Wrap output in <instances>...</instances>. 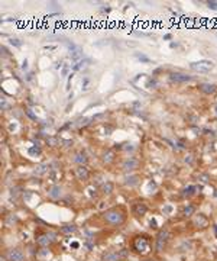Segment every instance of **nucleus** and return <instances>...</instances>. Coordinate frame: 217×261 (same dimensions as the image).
Returning <instances> with one entry per match:
<instances>
[{
	"label": "nucleus",
	"mask_w": 217,
	"mask_h": 261,
	"mask_svg": "<svg viewBox=\"0 0 217 261\" xmlns=\"http://www.w3.org/2000/svg\"><path fill=\"white\" fill-rule=\"evenodd\" d=\"M104 219L106 222L110 223V225H120L125 221V215L122 212H119L117 209H112V211H107L104 213Z\"/></svg>",
	"instance_id": "nucleus-1"
},
{
	"label": "nucleus",
	"mask_w": 217,
	"mask_h": 261,
	"mask_svg": "<svg viewBox=\"0 0 217 261\" xmlns=\"http://www.w3.org/2000/svg\"><path fill=\"white\" fill-rule=\"evenodd\" d=\"M191 68L194 71H198V73H209L213 70V63L209 61V59H201V61L192 63Z\"/></svg>",
	"instance_id": "nucleus-2"
},
{
	"label": "nucleus",
	"mask_w": 217,
	"mask_h": 261,
	"mask_svg": "<svg viewBox=\"0 0 217 261\" xmlns=\"http://www.w3.org/2000/svg\"><path fill=\"white\" fill-rule=\"evenodd\" d=\"M133 249L138 253H146L149 249V242L145 236H138L133 242Z\"/></svg>",
	"instance_id": "nucleus-3"
},
{
	"label": "nucleus",
	"mask_w": 217,
	"mask_h": 261,
	"mask_svg": "<svg viewBox=\"0 0 217 261\" xmlns=\"http://www.w3.org/2000/svg\"><path fill=\"white\" fill-rule=\"evenodd\" d=\"M6 257H7L9 261H23L25 260V255H23V253H22L19 248L9 249L7 254H6Z\"/></svg>",
	"instance_id": "nucleus-4"
},
{
	"label": "nucleus",
	"mask_w": 217,
	"mask_h": 261,
	"mask_svg": "<svg viewBox=\"0 0 217 261\" xmlns=\"http://www.w3.org/2000/svg\"><path fill=\"white\" fill-rule=\"evenodd\" d=\"M168 236H169L168 231H161L158 234V236H156V251H162L164 249V247H165L168 241Z\"/></svg>",
	"instance_id": "nucleus-5"
},
{
	"label": "nucleus",
	"mask_w": 217,
	"mask_h": 261,
	"mask_svg": "<svg viewBox=\"0 0 217 261\" xmlns=\"http://www.w3.org/2000/svg\"><path fill=\"white\" fill-rule=\"evenodd\" d=\"M139 167V160L133 158V157H130L127 160L123 161V164H122V168L125 170V171H132V170H136Z\"/></svg>",
	"instance_id": "nucleus-6"
},
{
	"label": "nucleus",
	"mask_w": 217,
	"mask_h": 261,
	"mask_svg": "<svg viewBox=\"0 0 217 261\" xmlns=\"http://www.w3.org/2000/svg\"><path fill=\"white\" fill-rule=\"evenodd\" d=\"M169 80L172 83H187V81L191 80V77L187 76V74H182V73H172L171 76H169Z\"/></svg>",
	"instance_id": "nucleus-7"
},
{
	"label": "nucleus",
	"mask_w": 217,
	"mask_h": 261,
	"mask_svg": "<svg viewBox=\"0 0 217 261\" xmlns=\"http://www.w3.org/2000/svg\"><path fill=\"white\" fill-rule=\"evenodd\" d=\"M61 194H62V189H61V186H52L49 190H48V196L51 199H59L61 197Z\"/></svg>",
	"instance_id": "nucleus-8"
},
{
	"label": "nucleus",
	"mask_w": 217,
	"mask_h": 261,
	"mask_svg": "<svg viewBox=\"0 0 217 261\" xmlns=\"http://www.w3.org/2000/svg\"><path fill=\"white\" fill-rule=\"evenodd\" d=\"M75 174H77V177L81 178V180H87L88 176H90L88 168H87V167H84V165H78V167L75 168Z\"/></svg>",
	"instance_id": "nucleus-9"
},
{
	"label": "nucleus",
	"mask_w": 217,
	"mask_h": 261,
	"mask_svg": "<svg viewBox=\"0 0 217 261\" xmlns=\"http://www.w3.org/2000/svg\"><path fill=\"white\" fill-rule=\"evenodd\" d=\"M133 213L138 216H143L146 213V211H148V207H146L145 203H135L133 205Z\"/></svg>",
	"instance_id": "nucleus-10"
},
{
	"label": "nucleus",
	"mask_w": 217,
	"mask_h": 261,
	"mask_svg": "<svg viewBox=\"0 0 217 261\" xmlns=\"http://www.w3.org/2000/svg\"><path fill=\"white\" fill-rule=\"evenodd\" d=\"M198 88H200L203 93H205V94H213V93L217 90L216 86L210 84V83H201V84L198 86Z\"/></svg>",
	"instance_id": "nucleus-11"
},
{
	"label": "nucleus",
	"mask_w": 217,
	"mask_h": 261,
	"mask_svg": "<svg viewBox=\"0 0 217 261\" xmlns=\"http://www.w3.org/2000/svg\"><path fill=\"white\" fill-rule=\"evenodd\" d=\"M207 223H209V221H207V218L204 215H197V218L194 219V225H197V226H200V228H205Z\"/></svg>",
	"instance_id": "nucleus-12"
},
{
	"label": "nucleus",
	"mask_w": 217,
	"mask_h": 261,
	"mask_svg": "<svg viewBox=\"0 0 217 261\" xmlns=\"http://www.w3.org/2000/svg\"><path fill=\"white\" fill-rule=\"evenodd\" d=\"M74 163H77V164H80V165H83L84 163H87L85 154H84V152H78V154L74 157Z\"/></svg>",
	"instance_id": "nucleus-13"
},
{
	"label": "nucleus",
	"mask_w": 217,
	"mask_h": 261,
	"mask_svg": "<svg viewBox=\"0 0 217 261\" xmlns=\"http://www.w3.org/2000/svg\"><path fill=\"white\" fill-rule=\"evenodd\" d=\"M139 183V176H129L126 177L125 184L126 186H136Z\"/></svg>",
	"instance_id": "nucleus-14"
},
{
	"label": "nucleus",
	"mask_w": 217,
	"mask_h": 261,
	"mask_svg": "<svg viewBox=\"0 0 217 261\" xmlns=\"http://www.w3.org/2000/svg\"><path fill=\"white\" fill-rule=\"evenodd\" d=\"M51 235H42V236H39L38 238V244H41V245H48V244H51V241H52V238H49Z\"/></svg>",
	"instance_id": "nucleus-15"
},
{
	"label": "nucleus",
	"mask_w": 217,
	"mask_h": 261,
	"mask_svg": "<svg viewBox=\"0 0 217 261\" xmlns=\"http://www.w3.org/2000/svg\"><path fill=\"white\" fill-rule=\"evenodd\" d=\"M75 229H77V228H75L74 225H65V226L61 228V232H62V234H72V232H75Z\"/></svg>",
	"instance_id": "nucleus-16"
},
{
	"label": "nucleus",
	"mask_w": 217,
	"mask_h": 261,
	"mask_svg": "<svg viewBox=\"0 0 217 261\" xmlns=\"http://www.w3.org/2000/svg\"><path fill=\"white\" fill-rule=\"evenodd\" d=\"M104 261H119V254L117 253H108L104 255Z\"/></svg>",
	"instance_id": "nucleus-17"
},
{
	"label": "nucleus",
	"mask_w": 217,
	"mask_h": 261,
	"mask_svg": "<svg viewBox=\"0 0 217 261\" xmlns=\"http://www.w3.org/2000/svg\"><path fill=\"white\" fill-rule=\"evenodd\" d=\"M194 211H196V207L192 206V205H188V206L182 211V215L184 216H191L192 213H194Z\"/></svg>",
	"instance_id": "nucleus-18"
},
{
	"label": "nucleus",
	"mask_w": 217,
	"mask_h": 261,
	"mask_svg": "<svg viewBox=\"0 0 217 261\" xmlns=\"http://www.w3.org/2000/svg\"><path fill=\"white\" fill-rule=\"evenodd\" d=\"M194 190H197V187L190 186V187H187V189L182 192V196H184V197H185V196H191V194H194Z\"/></svg>",
	"instance_id": "nucleus-19"
},
{
	"label": "nucleus",
	"mask_w": 217,
	"mask_h": 261,
	"mask_svg": "<svg viewBox=\"0 0 217 261\" xmlns=\"http://www.w3.org/2000/svg\"><path fill=\"white\" fill-rule=\"evenodd\" d=\"M112 190H113V184L110 181H107V183L103 186V192H104V193H112Z\"/></svg>",
	"instance_id": "nucleus-20"
},
{
	"label": "nucleus",
	"mask_w": 217,
	"mask_h": 261,
	"mask_svg": "<svg viewBox=\"0 0 217 261\" xmlns=\"http://www.w3.org/2000/svg\"><path fill=\"white\" fill-rule=\"evenodd\" d=\"M103 160H104L106 163H110V161L113 160V154H112V152H107V157L104 155V158H103Z\"/></svg>",
	"instance_id": "nucleus-21"
},
{
	"label": "nucleus",
	"mask_w": 217,
	"mask_h": 261,
	"mask_svg": "<svg viewBox=\"0 0 217 261\" xmlns=\"http://www.w3.org/2000/svg\"><path fill=\"white\" fill-rule=\"evenodd\" d=\"M209 7H211V9H214V10H217V2H209Z\"/></svg>",
	"instance_id": "nucleus-22"
},
{
	"label": "nucleus",
	"mask_w": 217,
	"mask_h": 261,
	"mask_svg": "<svg viewBox=\"0 0 217 261\" xmlns=\"http://www.w3.org/2000/svg\"><path fill=\"white\" fill-rule=\"evenodd\" d=\"M36 173H38V174H42V173H45V165H41V167H39V170H38Z\"/></svg>",
	"instance_id": "nucleus-23"
},
{
	"label": "nucleus",
	"mask_w": 217,
	"mask_h": 261,
	"mask_svg": "<svg viewBox=\"0 0 217 261\" xmlns=\"http://www.w3.org/2000/svg\"><path fill=\"white\" fill-rule=\"evenodd\" d=\"M165 212H167V213H168V212H171V206H167V207H165Z\"/></svg>",
	"instance_id": "nucleus-24"
},
{
	"label": "nucleus",
	"mask_w": 217,
	"mask_h": 261,
	"mask_svg": "<svg viewBox=\"0 0 217 261\" xmlns=\"http://www.w3.org/2000/svg\"><path fill=\"white\" fill-rule=\"evenodd\" d=\"M216 232H217V226H216Z\"/></svg>",
	"instance_id": "nucleus-25"
}]
</instances>
